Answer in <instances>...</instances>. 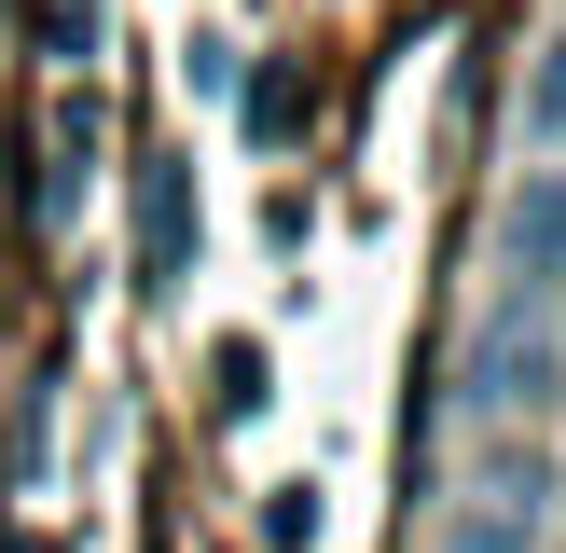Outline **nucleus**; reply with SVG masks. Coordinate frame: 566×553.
Here are the masks:
<instances>
[{
	"instance_id": "1",
	"label": "nucleus",
	"mask_w": 566,
	"mask_h": 553,
	"mask_svg": "<svg viewBox=\"0 0 566 553\" xmlns=\"http://www.w3.org/2000/svg\"><path fill=\"white\" fill-rule=\"evenodd\" d=\"M138 236H153V291H180V263H193V180L180 166H138Z\"/></svg>"
}]
</instances>
